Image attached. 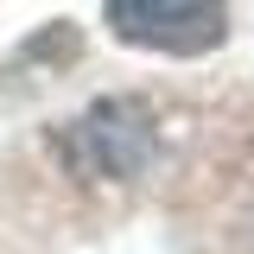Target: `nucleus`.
Here are the masks:
<instances>
[{
	"mask_svg": "<svg viewBox=\"0 0 254 254\" xmlns=\"http://www.w3.org/2000/svg\"><path fill=\"white\" fill-rule=\"evenodd\" d=\"M102 13H108V32L121 45L165 51V58H203L229 32L222 0H108Z\"/></svg>",
	"mask_w": 254,
	"mask_h": 254,
	"instance_id": "obj_1",
	"label": "nucleus"
},
{
	"mask_svg": "<svg viewBox=\"0 0 254 254\" xmlns=\"http://www.w3.org/2000/svg\"><path fill=\"white\" fill-rule=\"evenodd\" d=\"M83 146H89V159L108 178H133L146 165V153H153V115H146V102H133V95L95 102L89 121H83Z\"/></svg>",
	"mask_w": 254,
	"mask_h": 254,
	"instance_id": "obj_2",
	"label": "nucleus"
}]
</instances>
